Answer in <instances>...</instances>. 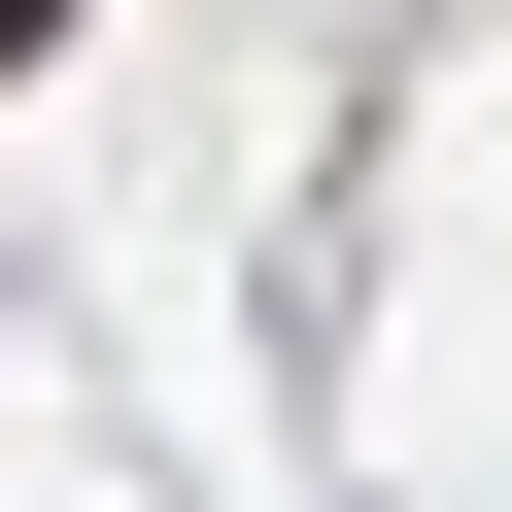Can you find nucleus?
I'll return each mask as SVG.
<instances>
[{
	"instance_id": "1",
	"label": "nucleus",
	"mask_w": 512,
	"mask_h": 512,
	"mask_svg": "<svg viewBox=\"0 0 512 512\" xmlns=\"http://www.w3.org/2000/svg\"><path fill=\"white\" fill-rule=\"evenodd\" d=\"M0 35H35V0H0Z\"/></svg>"
}]
</instances>
